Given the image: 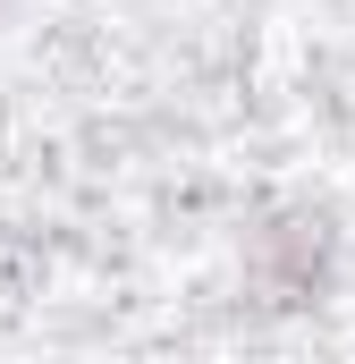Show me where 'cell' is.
Here are the masks:
<instances>
[{"label":"cell","mask_w":355,"mask_h":364,"mask_svg":"<svg viewBox=\"0 0 355 364\" xmlns=\"http://www.w3.org/2000/svg\"><path fill=\"white\" fill-rule=\"evenodd\" d=\"M0 9H9V0H0Z\"/></svg>","instance_id":"obj_2"},{"label":"cell","mask_w":355,"mask_h":364,"mask_svg":"<svg viewBox=\"0 0 355 364\" xmlns=\"http://www.w3.org/2000/svg\"><path fill=\"white\" fill-rule=\"evenodd\" d=\"M347 279V229L322 203H271L246 220L237 246V288L263 314H322Z\"/></svg>","instance_id":"obj_1"}]
</instances>
